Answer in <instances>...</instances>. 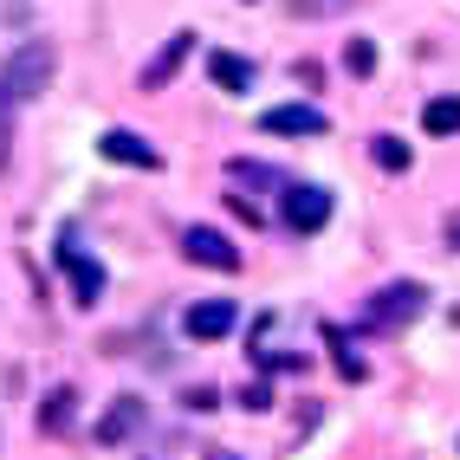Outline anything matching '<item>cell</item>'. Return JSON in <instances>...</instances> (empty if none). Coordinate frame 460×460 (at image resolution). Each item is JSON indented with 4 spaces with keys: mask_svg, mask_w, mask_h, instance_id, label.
<instances>
[{
    "mask_svg": "<svg viewBox=\"0 0 460 460\" xmlns=\"http://www.w3.org/2000/svg\"><path fill=\"white\" fill-rule=\"evenodd\" d=\"M52 72H58V52L46 40H26V46L7 52V66H0V91H7L13 104H33L40 91L52 84Z\"/></svg>",
    "mask_w": 460,
    "mask_h": 460,
    "instance_id": "obj_1",
    "label": "cell"
},
{
    "mask_svg": "<svg viewBox=\"0 0 460 460\" xmlns=\"http://www.w3.org/2000/svg\"><path fill=\"white\" fill-rule=\"evenodd\" d=\"M421 305H428V292H421L415 279H395V286H383V292L370 298L363 324H370V331H402L409 318H421Z\"/></svg>",
    "mask_w": 460,
    "mask_h": 460,
    "instance_id": "obj_2",
    "label": "cell"
},
{
    "mask_svg": "<svg viewBox=\"0 0 460 460\" xmlns=\"http://www.w3.org/2000/svg\"><path fill=\"white\" fill-rule=\"evenodd\" d=\"M52 260H58V272L72 279V305H84V312H91V305L104 298V266L91 260L72 234H58V253H52Z\"/></svg>",
    "mask_w": 460,
    "mask_h": 460,
    "instance_id": "obj_3",
    "label": "cell"
},
{
    "mask_svg": "<svg viewBox=\"0 0 460 460\" xmlns=\"http://www.w3.org/2000/svg\"><path fill=\"white\" fill-rule=\"evenodd\" d=\"M279 214H286V227H292V234H318V227L331 221V195L312 189V181H292V189L279 195Z\"/></svg>",
    "mask_w": 460,
    "mask_h": 460,
    "instance_id": "obj_4",
    "label": "cell"
},
{
    "mask_svg": "<svg viewBox=\"0 0 460 460\" xmlns=\"http://www.w3.org/2000/svg\"><path fill=\"white\" fill-rule=\"evenodd\" d=\"M181 253H189L195 266H208V272H240V247L221 227H189L181 234Z\"/></svg>",
    "mask_w": 460,
    "mask_h": 460,
    "instance_id": "obj_5",
    "label": "cell"
},
{
    "mask_svg": "<svg viewBox=\"0 0 460 460\" xmlns=\"http://www.w3.org/2000/svg\"><path fill=\"white\" fill-rule=\"evenodd\" d=\"M98 156L104 163H130V169H163V149L149 137H137V130H104L98 137Z\"/></svg>",
    "mask_w": 460,
    "mask_h": 460,
    "instance_id": "obj_6",
    "label": "cell"
},
{
    "mask_svg": "<svg viewBox=\"0 0 460 460\" xmlns=\"http://www.w3.org/2000/svg\"><path fill=\"white\" fill-rule=\"evenodd\" d=\"M260 130L266 137H324V111H312V104H272L260 117Z\"/></svg>",
    "mask_w": 460,
    "mask_h": 460,
    "instance_id": "obj_7",
    "label": "cell"
},
{
    "mask_svg": "<svg viewBox=\"0 0 460 460\" xmlns=\"http://www.w3.org/2000/svg\"><path fill=\"white\" fill-rule=\"evenodd\" d=\"M181 324H189V337L214 344V337H227V331L240 324V312H234L227 298H201V305H189V318H181Z\"/></svg>",
    "mask_w": 460,
    "mask_h": 460,
    "instance_id": "obj_8",
    "label": "cell"
},
{
    "mask_svg": "<svg viewBox=\"0 0 460 460\" xmlns=\"http://www.w3.org/2000/svg\"><path fill=\"white\" fill-rule=\"evenodd\" d=\"M189 52H195V33H175L156 58H149V66H143V91H156V84H169L181 66H189Z\"/></svg>",
    "mask_w": 460,
    "mask_h": 460,
    "instance_id": "obj_9",
    "label": "cell"
},
{
    "mask_svg": "<svg viewBox=\"0 0 460 460\" xmlns=\"http://www.w3.org/2000/svg\"><path fill=\"white\" fill-rule=\"evenodd\" d=\"M137 428H143V402H137V395H117V402L104 409V421H98V441L117 447V441H130Z\"/></svg>",
    "mask_w": 460,
    "mask_h": 460,
    "instance_id": "obj_10",
    "label": "cell"
},
{
    "mask_svg": "<svg viewBox=\"0 0 460 460\" xmlns=\"http://www.w3.org/2000/svg\"><path fill=\"white\" fill-rule=\"evenodd\" d=\"M208 78L221 84V91H247V84H253V66H247L240 52H214V58H208Z\"/></svg>",
    "mask_w": 460,
    "mask_h": 460,
    "instance_id": "obj_11",
    "label": "cell"
},
{
    "mask_svg": "<svg viewBox=\"0 0 460 460\" xmlns=\"http://www.w3.org/2000/svg\"><path fill=\"white\" fill-rule=\"evenodd\" d=\"M72 415H78V395H72L66 383H58V389H46V409H40V428H46V435H66V428H72Z\"/></svg>",
    "mask_w": 460,
    "mask_h": 460,
    "instance_id": "obj_12",
    "label": "cell"
},
{
    "mask_svg": "<svg viewBox=\"0 0 460 460\" xmlns=\"http://www.w3.org/2000/svg\"><path fill=\"white\" fill-rule=\"evenodd\" d=\"M421 124H428V137H454V130H460V98H435V104H421Z\"/></svg>",
    "mask_w": 460,
    "mask_h": 460,
    "instance_id": "obj_13",
    "label": "cell"
},
{
    "mask_svg": "<svg viewBox=\"0 0 460 460\" xmlns=\"http://www.w3.org/2000/svg\"><path fill=\"white\" fill-rule=\"evenodd\" d=\"M370 156H376V163H383L389 175H402V169L415 163V149H409L402 137H376V143H370Z\"/></svg>",
    "mask_w": 460,
    "mask_h": 460,
    "instance_id": "obj_14",
    "label": "cell"
},
{
    "mask_svg": "<svg viewBox=\"0 0 460 460\" xmlns=\"http://www.w3.org/2000/svg\"><path fill=\"white\" fill-rule=\"evenodd\" d=\"M344 66H350L357 78H370V72H376V46H370V40H350V52H344Z\"/></svg>",
    "mask_w": 460,
    "mask_h": 460,
    "instance_id": "obj_15",
    "label": "cell"
},
{
    "mask_svg": "<svg viewBox=\"0 0 460 460\" xmlns=\"http://www.w3.org/2000/svg\"><path fill=\"white\" fill-rule=\"evenodd\" d=\"M13 163V98L0 91V169Z\"/></svg>",
    "mask_w": 460,
    "mask_h": 460,
    "instance_id": "obj_16",
    "label": "cell"
},
{
    "mask_svg": "<svg viewBox=\"0 0 460 460\" xmlns=\"http://www.w3.org/2000/svg\"><path fill=\"white\" fill-rule=\"evenodd\" d=\"M214 460H221V454H214Z\"/></svg>",
    "mask_w": 460,
    "mask_h": 460,
    "instance_id": "obj_17",
    "label": "cell"
}]
</instances>
